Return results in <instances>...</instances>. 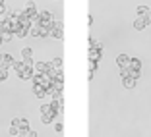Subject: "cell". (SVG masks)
<instances>
[{"label": "cell", "mask_w": 151, "mask_h": 137, "mask_svg": "<svg viewBox=\"0 0 151 137\" xmlns=\"http://www.w3.org/2000/svg\"><path fill=\"white\" fill-rule=\"evenodd\" d=\"M54 131H56V133H62V124H60V122H56V124H54Z\"/></svg>", "instance_id": "f546056e"}, {"label": "cell", "mask_w": 151, "mask_h": 137, "mask_svg": "<svg viewBox=\"0 0 151 137\" xmlns=\"http://www.w3.org/2000/svg\"><path fill=\"white\" fill-rule=\"evenodd\" d=\"M52 120H54V116H41V122L43 124H50Z\"/></svg>", "instance_id": "4316f807"}, {"label": "cell", "mask_w": 151, "mask_h": 137, "mask_svg": "<svg viewBox=\"0 0 151 137\" xmlns=\"http://www.w3.org/2000/svg\"><path fill=\"white\" fill-rule=\"evenodd\" d=\"M50 29H62V19L52 18V23H50Z\"/></svg>", "instance_id": "ac0fdd59"}, {"label": "cell", "mask_w": 151, "mask_h": 137, "mask_svg": "<svg viewBox=\"0 0 151 137\" xmlns=\"http://www.w3.org/2000/svg\"><path fill=\"white\" fill-rule=\"evenodd\" d=\"M23 14H25V16H29V18H31V16H35V14H39V12H37V6H35V2H33V0L25 2V6H23Z\"/></svg>", "instance_id": "277c9868"}, {"label": "cell", "mask_w": 151, "mask_h": 137, "mask_svg": "<svg viewBox=\"0 0 151 137\" xmlns=\"http://www.w3.org/2000/svg\"><path fill=\"white\" fill-rule=\"evenodd\" d=\"M14 35H16V37H18V39H23V37H27V35H29V27H19V29H18V31H16V33H14Z\"/></svg>", "instance_id": "4fadbf2b"}, {"label": "cell", "mask_w": 151, "mask_h": 137, "mask_svg": "<svg viewBox=\"0 0 151 137\" xmlns=\"http://www.w3.org/2000/svg\"><path fill=\"white\" fill-rule=\"evenodd\" d=\"M18 133H19V128H18V126H10V135L16 137Z\"/></svg>", "instance_id": "83f0119b"}, {"label": "cell", "mask_w": 151, "mask_h": 137, "mask_svg": "<svg viewBox=\"0 0 151 137\" xmlns=\"http://www.w3.org/2000/svg\"><path fill=\"white\" fill-rule=\"evenodd\" d=\"M145 19H147V23H151V8H147V12H145Z\"/></svg>", "instance_id": "4dcf8cb0"}, {"label": "cell", "mask_w": 151, "mask_h": 137, "mask_svg": "<svg viewBox=\"0 0 151 137\" xmlns=\"http://www.w3.org/2000/svg\"><path fill=\"white\" fill-rule=\"evenodd\" d=\"M130 77H134V79H139V77H142V70H132Z\"/></svg>", "instance_id": "d4e9b609"}, {"label": "cell", "mask_w": 151, "mask_h": 137, "mask_svg": "<svg viewBox=\"0 0 151 137\" xmlns=\"http://www.w3.org/2000/svg\"><path fill=\"white\" fill-rule=\"evenodd\" d=\"M50 23H52V14L50 12H39V25L41 27H50Z\"/></svg>", "instance_id": "7a4b0ae2"}, {"label": "cell", "mask_w": 151, "mask_h": 137, "mask_svg": "<svg viewBox=\"0 0 151 137\" xmlns=\"http://www.w3.org/2000/svg\"><path fill=\"white\" fill-rule=\"evenodd\" d=\"M130 73H132L130 68H120V77H122V79H124V77H130Z\"/></svg>", "instance_id": "44dd1931"}, {"label": "cell", "mask_w": 151, "mask_h": 137, "mask_svg": "<svg viewBox=\"0 0 151 137\" xmlns=\"http://www.w3.org/2000/svg\"><path fill=\"white\" fill-rule=\"evenodd\" d=\"M50 64H52V68H62V56H56Z\"/></svg>", "instance_id": "7402d4cb"}, {"label": "cell", "mask_w": 151, "mask_h": 137, "mask_svg": "<svg viewBox=\"0 0 151 137\" xmlns=\"http://www.w3.org/2000/svg\"><path fill=\"white\" fill-rule=\"evenodd\" d=\"M0 6H4V0H0Z\"/></svg>", "instance_id": "8d00e7d4"}, {"label": "cell", "mask_w": 151, "mask_h": 137, "mask_svg": "<svg viewBox=\"0 0 151 137\" xmlns=\"http://www.w3.org/2000/svg\"><path fill=\"white\" fill-rule=\"evenodd\" d=\"M41 116H54V118H56V110H54L52 108V104H50V102H47V104H41Z\"/></svg>", "instance_id": "3957f363"}, {"label": "cell", "mask_w": 151, "mask_h": 137, "mask_svg": "<svg viewBox=\"0 0 151 137\" xmlns=\"http://www.w3.org/2000/svg\"><path fill=\"white\" fill-rule=\"evenodd\" d=\"M145 25H147L145 16H138V18L134 19V29H136V31H142V29H145Z\"/></svg>", "instance_id": "9c48e42d"}, {"label": "cell", "mask_w": 151, "mask_h": 137, "mask_svg": "<svg viewBox=\"0 0 151 137\" xmlns=\"http://www.w3.org/2000/svg\"><path fill=\"white\" fill-rule=\"evenodd\" d=\"M50 37H52V39H60V41H62L64 33H62V29H50Z\"/></svg>", "instance_id": "9a60e30c"}, {"label": "cell", "mask_w": 151, "mask_h": 137, "mask_svg": "<svg viewBox=\"0 0 151 137\" xmlns=\"http://www.w3.org/2000/svg\"><path fill=\"white\" fill-rule=\"evenodd\" d=\"M0 37H2V41H4V43H8V41H12L14 33H10V31H2V29H0Z\"/></svg>", "instance_id": "2e32d148"}, {"label": "cell", "mask_w": 151, "mask_h": 137, "mask_svg": "<svg viewBox=\"0 0 151 137\" xmlns=\"http://www.w3.org/2000/svg\"><path fill=\"white\" fill-rule=\"evenodd\" d=\"M89 49L101 50V49H103V43H99V41H95V39H89Z\"/></svg>", "instance_id": "e0dca14e"}, {"label": "cell", "mask_w": 151, "mask_h": 137, "mask_svg": "<svg viewBox=\"0 0 151 137\" xmlns=\"http://www.w3.org/2000/svg\"><path fill=\"white\" fill-rule=\"evenodd\" d=\"M27 137H37V131H33V129L29 128V129H27Z\"/></svg>", "instance_id": "d6a6232c"}, {"label": "cell", "mask_w": 151, "mask_h": 137, "mask_svg": "<svg viewBox=\"0 0 151 137\" xmlns=\"http://www.w3.org/2000/svg\"><path fill=\"white\" fill-rule=\"evenodd\" d=\"M130 70H142V62L138 58H130Z\"/></svg>", "instance_id": "5bb4252c"}, {"label": "cell", "mask_w": 151, "mask_h": 137, "mask_svg": "<svg viewBox=\"0 0 151 137\" xmlns=\"http://www.w3.org/2000/svg\"><path fill=\"white\" fill-rule=\"evenodd\" d=\"M16 137H27V131H19V133H18Z\"/></svg>", "instance_id": "836d02e7"}, {"label": "cell", "mask_w": 151, "mask_h": 137, "mask_svg": "<svg viewBox=\"0 0 151 137\" xmlns=\"http://www.w3.org/2000/svg\"><path fill=\"white\" fill-rule=\"evenodd\" d=\"M0 70H4V66H2V62H0ZM6 70H8V68H6Z\"/></svg>", "instance_id": "e575fe53"}, {"label": "cell", "mask_w": 151, "mask_h": 137, "mask_svg": "<svg viewBox=\"0 0 151 137\" xmlns=\"http://www.w3.org/2000/svg\"><path fill=\"white\" fill-rule=\"evenodd\" d=\"M0 62H2V66H4V68H8V70H10V68H12V64L16 62V60H14V56L10 52H4L2 56H0Z\"/></svg>", "instance_id": "ba28073f"}, {"label": "cell", "mask_w": 151, "mask_h": 137, "mask_svg": "<svg viewBox=\"0 0 151 137\" xmlns=\"http://www.w3.org/2000/svg\"><path fill=\"white\" fill-rule=\"evenodd\" d=\"M50 75V79L52 81H62L64 83V73H62V68H52V70L49 71Z\"/></svg>", "instance_id": "5b68a950"}, {"label": "cell", "mask_w": 151, "mask_h": 137, "mask_svg": "<svg viewBox=\"0 0 151 137\" xmlns=\"http://www.w3.org/2000/svg\"><path fill=\"white\" fill-rule=\"evenodd\" d=\"M52 108L56 110V114H62V110H64V98H62V95L60 97H56V98H52Z\"/></svg>", "instance_id": "8992f818"}, {"label": "cell", "mask_w": 151, "mask_h": 137, "mask_svg": "<svg viewBox=\"0 0 151 137\" xmlns=\"http://www.w3.org/2000/svg\"><path fill=\"white\" fill-rule=\"evenodd\" d=\"M2 44H4V41H2V37H0V46H2Z\"/></svg>", "instance_id": "d590c367"}, {"label": "cell", "mask_w": 151, "mask_h": 137, "mask_svg": "<svg viewBox=\"0 0 151 137\" xmlns=\"http://www.w3.org/2000/svg\"><path fill=\"white\" fill-rule=\"evenodd\" d=\"M116 66L118 68H130V56L128 54H118L116 56Z\"/></svg>", "instance_id": "52a82bcc"}, {"label": "cell", "mask_w": 151, "mask_h": 137, "mask_svg": "<svg viewBox=\"0 0 151 137\" xmlns=\"http://www.w3.org/2000/svg\"><path fill=\"white\" fill-rule=\"evenodd\" d=\"M6 79H8V70L4 68V70H0V83H2V81H6Z\"/></svg>", "instance_id": "cb8c5ba5"}, {"label": "cell", "mask_w": 151, "mask_h": 137, "mask_svg": "<svg viewBox=\"0 0 151 137\" xmlns=\"http://www.w3.org/2000/svg\"><path fill=\"white\" fill-rule=\"evenodd\" d=\"M87 58H89V62H99V60H101V50H97V49H89Z\"/></svg>", "instance_id": "30bf717a"}, {"label": "cell", "mask_w": 151, "mask_h": 137, "mask_svg": "<svg viewBox=\"0 0 151 137\" xmlns=\"http://www.w3.org/2000/svg\"><path fill=\"white\" fill-rule=\"evenodd\" d=\"M23 64H25L27 68H33V60H31V58H27V60H23Z\"/></svg>", "instance_id": "1f68e13d"}, {"label": "cell", "mask_w": 151, "mask_h": 137, "mask_svg": "<svg viewBox=\"0 0 151 137\" xmlns=\"http://www.w3.org/2000/svg\"><path fill=\"white\" fill-rule=\"evenodd\" d=\"M33 93H35V97H39V98H45V95H47V89H45L43 85H37V83H33Z\"/></svg>", "instance_id": "8fae6325"}, {"label": "cell", "mask_w": 151, "mask_h": 137, "mask_svg": "<svg viewBox=\"0 0 151 137\" xmlns=\"http://www.w3.org/2000/svg\"><path fill=\"white\" fill-rule=\"evenodd\" d=\"M50 35V27H41L39 25V37H49Z\"/></svg>", "instance_id": "d6986e66"}, {"label": "cell", "mask_w": 151, "mask_h": 137, "mask_svg": "<svg viewBox=\"0 0 151 137\" xmlns=\"http://www.w3.org/2000/svg\"><path fill=\"white\" fill-rule=\"evenodd\" d=\"M147 8H149V6H138V8H136V14H138V16H145Z\"/></svg>", "instance_id": "603a6c76"}, {"label": "cell", "mask_w": 151, "mask_h": 137, "mask_svg": "<svg viewBox=\"0 0 151 137\" xmlns=\"http://www.w3.org/2000/svg\"><path fill=\"white\" fill-rule=\"evenodd\" d=\"M31 81H33V83H37V85H43L45 89H49L50 85H52V79H50L49 73H35L31 77Z\"/></svg>", "instance_id": "6da1fadb"}, {"label": "cell", "mask_w": 151, "mask_h": 137, "mask_svg": "<svg viewBox=\"0 0 151 137\" xmlns=\"http://www.w3.org/2000/svg\"><path fill=\"white\" fill-rule=\"evenodd\" d=\"M31 54H33V50L29 49V46H25V49L22 50V58H23V60H27V58H31Z\"/></svg>", "instance_id": "ffe728a7"}, {"label": "cell", "mask_w": 151, "mask_h": 137, "mask_svg": "<svg viewBox=\"0 0 151 137\" xmlns=\"http://www.w3.org/2000/svg\"><path fill=\"white\" fill-rule=\"evenodd\" d=\"M97 70V62H89V73H95Z\"/></svg>", "instance_id": "f1b7e54d"}, {"label": "cell", "mask_w": 151, "mask_h": 137, "mask_svg": "<svg viewBox=\"0 0 151 137\" xmlns=\"http://www.w3.org/2000/svg\"><path fill=\"white\" fill-rule=\"evenodd\" d=\"M122 85H124L126 89H134L136 85H138V79H134V77H124V79H122Z\"/></svg>", "instance_id": "7c38bea8"}, {"label": "cell", "mask_w": 151, "mask_h": 137, "mask_svg": "<svg viewBox=\"0 0 151 137\" xmlns=\"http://www.w3.org/2000/svg\"><path fill=\"white\" fill-rule=\"evenodd\" d=\"M29 33H31L33 37H39V25H31V29H29Z\"/></svg>", "instance_id": "484cf974"}]
</instances>
